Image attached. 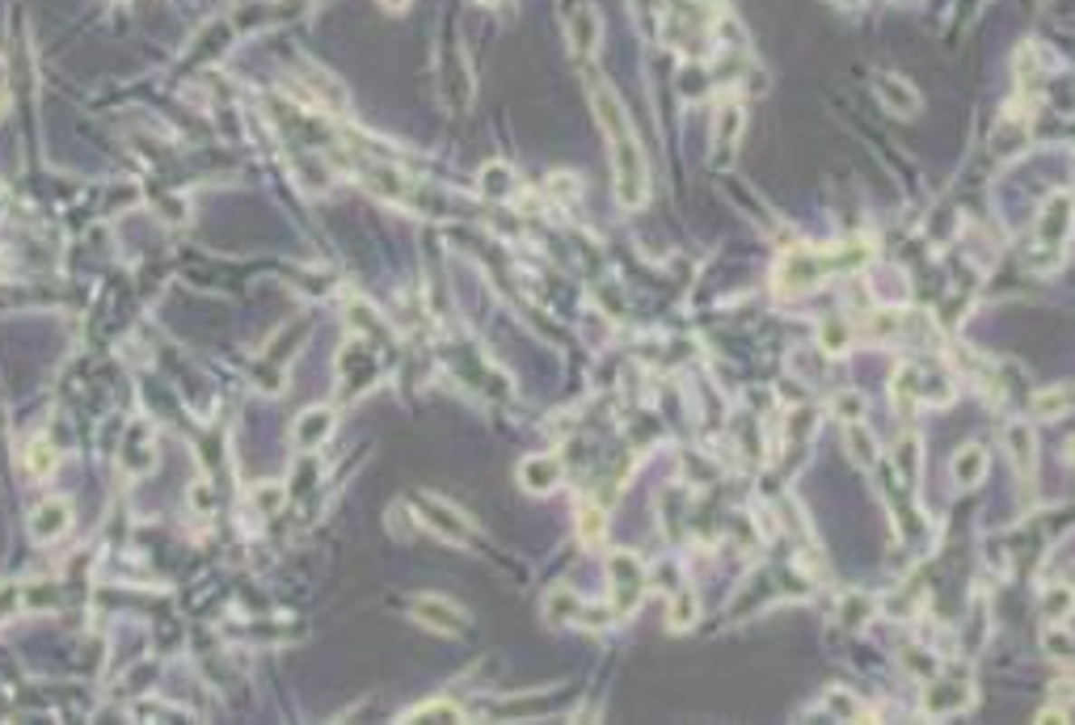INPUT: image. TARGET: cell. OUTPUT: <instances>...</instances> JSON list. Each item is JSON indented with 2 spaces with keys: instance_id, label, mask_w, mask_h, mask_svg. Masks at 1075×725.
Returning <instances> with one entry per match:
<instances>
[{
  "instance_id": "obj_1",
  "label": "cell",
  "mask_w": 1075,
  "mask_h": 725,
  "mask_svg": "<svg viewBox=\"0 0 1075 725\" xmlns=\"http://www.w3.org/2000/svg\"><path fill=\"white\" fill-rule=\"evenodd\" d=\"M587 93H590V110H595V123L608 139V160H611V186H616V203L624 211L646 207L649 198V165H646V148L633 131V119L624 110L620 93L603 81L599 72L587 76Z\"/></svg>"
},
{
  "instance_id": "obj_2",
  "label": "cell",
  "mask_w": 1075,
  "mask_h": 725,
  "mask_svg": "<svg viewBox=\"0 0 1075 725\" xmlns=\"http://www.w3.org/2000/svg\"><path fill=\"white\" fill-rule=\"evenodd\" d=\"M608 569H611V612L629 615L641 603V595H646V566L633 553H611Z\"/></svg>"
},
{
  "instance_id": "obj_3",
  "label": "cell",
  "mask_w": 1075,
  "mask_h": 725,
  "mask_svg": "<svg viewBox=\"0 0 1075 725\" xmlns=\"http://www.w3.org/2000/svg\"><path fill=\"white\" fill-rule=\"evenodd\" d=\"M827 271H831V262L822 258V253L793 249V253H784L781 271H776V287H781V295H801V291H810V287H819L822 279H827Z\"/></svg>"
},
{
  "instance_id": "obj_4",
  "label": "cell",
  "mask_w": 1075,
  "mask_h": 725,
  "mask_svg": "<svg viewBox=\"0 0 1075 725\" xmlns=\"http://www.w3.org/2000/svg\"><path fill=\"white\" fill-rule=\"evenodd\" d=\"M409 615H414L422 628H430V633H443V637H460L468 628L465 607L452 599H443V595H414V599H409Z\"/></svg>"
},
{
  "instance_id": "obj_5",
  "label": "cell",
  "mask_w": 1075,
  "mask_h": 725,
  "mask_svg": "<svg viewBox=\"0 0 1075 725\" xmlns=\"http://www.w3.org/2000/svg\"><path fill=\"white\" fill-rule=\"evenodd\" d=\"M418 519L427 523L435 536H443L447 544H468L473 540V523H468L452 502H439V498H418Z\"/></svg>"
},
{
  "instance_id": "obj_6",
  "label": "cell",
  "mask_w": 1075,
  "mask_h": 725,
  "mask_svg": "<svg viewBox=\"0 0 1075 725\" xmlns=\"http://www.w3.org/2000/svg\"><path fill=\"white\" fill-rule=\"evenodd\" d=\"M738 139H743V110H738L734 101H725V106L717 110V119H713V148H717V165H730Z\"/></svg>"
},
{
  "instance_id": "obj_7",
  "label": "cell",
  "mask_w": 1075,
  "mask_h": 725,
  "mask_svg": "<svg viewBox=\"0 0 1075 725\" xmlns=\"http://www.w3.org/2000/svg\"><path fill=\"white\" fill-rule=\"evenodd\" d=\"M519 485L532 493H549L561 485V460L557 455H527L519 464Z\"/></svg>"
},
{
  "instance_id": "obj_8",
  "label": "cell",
  "mask_w": 1075,
  "mask_h": 725,
  "mask_svg": "<svg viewBox=\"0 0 1075 725\" xmlns=\"http://www.w3.org/2000/svg\"><path fill=\"white\" fill-rule=\"evenodd\" d=\"M1041 245H1067V233H1071V195L1067 190H1059V195L1046 203V211H1041Z\"/></svg>"
},
{
  "instance_id": "obj_9",
  "label": "cell",
  "mask_w": 1075,
  "mask_h": 725,
  "mask_svg": "<svg viewBox=\"0 0 1075 725\" xmlns=\"http://www.w3.org/2000/svg\"><path fill=\"white\" fill-rule=\"evenodd\" d=\"M330 431H333V409H304L292 426V439L300 452H312V447H321L330 439Z\"/></svg>"
},
{
  "instance_id": "obj_10",
  "label": "cell",
  "mask_w": 1075,
  "mask_h": 725,
  "mask_svg": "<svg viewBox=\"0 0 1075 725\" xmlns=\"http://www.w3.org/2000/svg\"><path fill=\"white\" fill-rule=\"evenodd\" d=\"M599 13L590 0H582L574 13H570V47H574V55H590V51L599 47Z\"/></svg>"
},
{
  "instance_id": "obj_11",
  "label": "cell",
  "mask_w": 1075,
  "mask_h": 725,
  "mask_svg": "<svg viewBox=\"0 0 1075 725\" xmlns=\"http://www.w3.org/2000/svg\"><path fill=\"white\" fill-rule=\"evenodd\" d=\"M878 101L890 114H898V119H911V114L919 110V93L907 85L903 76H881L878 81Z\"/></svg>"
},
{
  "instance_id": "obj_12",
  "label": "cell",
  "mask_w": 1075,
  "mask_h": 725,
  "mask_svg": "<svg viewBox=\"0 0 1075 725\" xmlns=\"http://www.w3.org/2000/svg\"><path fill=\"white\" fill-rule=\"evenodd\" d=\"M1003 443H1008V452H1013V464L1021 477H1033V464H1038V443H1033V426L1029 422H1013L1008 431H1003Z\"/></svg>"
},
{
  "instance_id": "obj_13",
  "label": "cell",
  "mask_w": 1075,
  "mask_h": 725,
  "mask_svg": "<svg viewBox=\"0 0 1075 725\" xmlns=\"http://www.w3.org/2000/svg\"><path fill=\"white\" fill-rule=\"evenodd\" d=\"M970 704H974V692L965 688V683H932L928 696H924V709H928L932 717L962 713V709H970Z\"/></svg>"
},
{
  "instance_id": "obj_14",
  "label": "cell",
  "mask_w": 1075,
  "mask_h": 725,
  "mask_svg": "<svg viewBox=\"0 0 1075 725\" xmlns=\"http://www.w3.org/2000/svg\"><path fill=\"white\" fill-rule=\"evenodd\" d=\"M68 519H72V506L63 502V498H47V502H38L30 528H34L38 540H55V536L68 531Z\"/></svg>"
},
{
  "instance_id": "obj_15",
  "label": "cell",
  "mask_w": 1075,
  "mask_h": 725,
  "mask_svg": "<svg viewBox=\"0 0 1075 725\" xmlns=\"http://www.w3.org/2000/svg\"><path fill=\"white\" fill-rule=\"evenodd\" d=\"M1029 144V127H1025V119L1016 123L1013 114L1008 119H1000V127L991 131V152L995 157H1013V152H1021V148Z\"/></svg>"
},
{
  "instance_id": "obj_16",
  "label": "cell",
  "mask_w": 1075,
  "mask_h": 725,
  "mask_svg": "<svg viewBox=\"0 0 1075 725\" xmlns=\"http://www.w3.org/2000/svg\"><path fill=\"white\" fill-rule=\"evenodd\" d=\"M949 472H954L957 485H978L983 472H987V452H983V447H962V452L954 455Z\"/></svg>"
},
{
  "instance_id": "obj_17",
  "label": "cell",
  "mask_w": 1075,
  "mask_h": 725,
  "mask_svg": "<svg viewBox=\"0 0 1075 725\" xmlns=\"http://www.w3.org/2000/svg\"><path fill=\"white\" fill-rule=\"evenodd\" d=\"M843 434H848V452H852V460L860 468H873L878 464V443H873V434L865 431V422H843Z\"/></svg>"
},
{
  "instance_id": "obj_18",
  "label": "cell",
  "mask_w": 1075,
  "mask_h": 725,
  "mask_svg": "<svg viewBox=\"0 0 1075 725\" xmlns=\"http://www.w3.org/2000/svg\"><path fill=\"white\" fill-rule=\"evenodd\" d=\"M55 464H60V455H55V447H51L47 439H30L25 443V468H30V477H38V481H47L51 472H55Z\"/></svg>"
},
{
  "instance_id": "obj_19",
  "label": "cell",
  "mask_w": 1075,
  "mask_h": 725,
  "mask_svg": "<svg viewBox=\"0 0 1075 725\" xmlns=\"http://www.w3.org/2000/svg\"><path fill=\"white\" fill-rule=\"evenodd\" d=\"M1067 409H1071V388H1046V393L1033 396V414H1051V418H1067Z\"/></svg>"
},
{
  "instance_id": "obj_20",
  "label": "cell",
  "mask_w": 1075,
  "mask_h": 725,
  "mask_svg": "<svg viewBox=\"0 0 1075 725\" xmlns=\"http://www.w3.org/2000/svg\"><path fill=\"white\" fill-rule=\"evenodd\" d=\"M578 540L582 544H599L603 540V510L599 506H578Z\"/></svg>"
},
{
  "instance_id": "obj_21",
  "label": "cell",
  "mask_w": 1075,
  "mask_h": 725,
  "mask_svg": "<svg viewBox=\"0 0 1075 725\" xmlns=\"http://www.w3.org/2000/svg\"><path fill=\"white\" fill-rule=\"evenodd\" d=\"M427 717H439V721H460V709H456L452 701H427V704H418V709H409L405 713V721H427Z\"/></svg>"
},
{
  "instance_id": "obj_22",
  "label": "cell",
  "mask_w": 1075,
  "mask_h": 725,
  "mask_svg": "<svg viewBox=\"0 0 1075 725\" xmlns=\"http://www.w3.org/2000/svg\"><path fill=\"white\" fill-rule=\"evenodd\" d=\"M481 190H485L489 198L511 195V169H506V165H485V173H481Z\"/></svg>"
},
{
  "instance_id": "obj_23",
  "label": "cell",
  "mask_w": 1075,
  "mask_h": 725,
  "mask_svg": "<svg viewBox=\"0 0 1075 725\" xmlns=\"http://www.w3.org/2000/svg\"><path fill=\"white\" fill-rule=\"evenodd\" d=\"M1046 650H1054L1059 663L1071 658V628H1067V620H1051V628H1046Z\"/></svg>"
},
{
  "instance_id": "obj_24",
  "label": "cell",
  "mask_w": 1075,
  "mask_h": 725,
  "mask_svg": "<svg viewBox=\"0 0 1075 725\" xmlns=\"http://www.w3.org/2000/svg\"><path fill=\"white\" fill-rule=\"evenodd\" d=\"M696 595L692 590H684V595H675V603H671V628H692L696 625Z\"/></svg>"
},
{
  "instance_id": "obj_25",
  "label": "cell",
  "mask_w": 1075,
  "mask_h": 725,
  "mask_svg": "<svg viewBox=\"0 0 1075 725\" xmlns=\"http://www.w3.org/2000/svg\"><path fill=\"white\" fill-rule=\"evenodd\" d=\"M544 607H549V615H552V620H570V615H578V612H582V603H578V595H570V590H552V595H549V603H544Z\"/></svg>"
},
{
  "instance_id": "obj_26",
  "label": "cell",
  "mask_w": 1075,
  "mask_h": 725,
  "mask_svg": "<svg viewBox=\"0 0 1075 725\" xmlns=\"http://www.w3.org/2000/svg\"><path fill=\"white\" fill-rule=\"evenodd\" d=\"M835 414H840L843 422L865 418V396H860V393H840V396H835Z\"/></svg>"
},
{
  "instance_id": "obj_27",
  "label": "cell",
  "mask_w": 1075,
  "mask_h": 725,
  "mask_svg": "<svg viewBox=\"0 0 1075 725\" xmlns=\"http://www.w3.org/2000/svg\"><path fill=\"white\" fill-rule=\"evenodd\" d=\"M819 338H822V350H831V355H840L843 346H848V325H843V320H827V325H822V333H819Z\"/></svg>"
},
{
  "instance_id": "obj_28",
  "label": "cell",
  "mask_w": 1075,
  "mask_h": 725,
  "mask_svg": "<svg viewBox=\"0 0 1075 725\" xmlns=\"http://www.w3.org/2000/svg\"><path fill=\"white\" fill-rule=\"evenodd\" d=\"M827 713H840V717H865V709H860V701H852V696H843V692H831L827 696Z\"/></svg>"
},
{
  "instance_id": "obj_29",
  "label": "cell",
  "mask_w": 1075,
  "mask_h": 725,
  "mask_svg": "<svg viewBox=\"0 0 1075 725\" xmlns=\"http://www.w3.org/2000/svg\"><path fill=\"white\" fill-rule=\"evenodd\" d=\"M1067 612H1071V595L1059 587V595H1054V599H1046V615H1051V620H1067Z\"/></svg>"
},
{
  "instance_id": "obj_30",
  "label": "cell",
  "mask_w": 1075,
  "mask_h": 725,
  "mask_svg": "<svg viewBox=\"0 0 1075 725\" xmlns=\"http://www.w3.org/2000/svg\"><path fill=\"white\" fill-rule=\"evenodd\" d=\"M257 502L266 506V510H279V506H283V490H262V493H257Z\"/></svg>"
},
{
  "instance_id": "obj_31",
  "label": "cell",
  "mask_w": 1075,
  "mask_h": 725,
  "mask_svg": "<svg viewBox=\"0 0 1075 725\" xmlns=\"http://www.w3.org/2000/svg\"><path fill=\"white\" fill-rule=\"evenodd\" d=\"M379 5H384V9H389V13H401L405 5H409V0H379Z\"/></svg>"
},
{
  "instance_id": "obj_32",
  "label": "cell",
  "mask_w": 1075,
  "mask_h": 725,
  "mask_svg": "<svg viewBox=\"0 0 1075 725\" xmlns=\"http://www.w3.org/2000/svg\"><path fill=\"white\" fill-rule=\"evenodd\" d=\"M835 5H843V9H860L865 0H835Z\"/></svg>"
}]
</instances>
